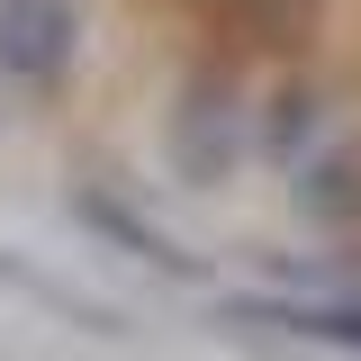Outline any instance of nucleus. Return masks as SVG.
Instances as JSON below:
<instances>
[{"label": "nucleus", "instance_id": "obj_2", "mask_svg": "<svg viewBox=\"0 0 361 361\" xmlns=\"http://www.w3.org/2000/svg\"><path fill=\"white\" fill-rule=\"evenodd\" d=\"M244 316H262V325H280V334H307V343H343V353H361V307H316V298H253Z\"/></svg>", "mask_w": 361, "mask_h": 361}, {"label": "nucleus", "instance_id": "obj_1", "mask_svg": "<svg viewBox=\"0 0 361 361\" xmlns=\"http://www.w3.org/2000/svg\"><path fill=\"white\" fill-rule=\"evenodd\" d=\"M82 54V0H0V82L54 90Z\"/></svg>", "mask_w": 361, "mask_h": 361}]
</instances>
